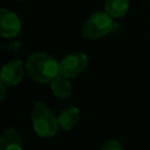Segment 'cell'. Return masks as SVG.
<instances>
[{"label":"cell","mask_w":150,"mask_h":150,"mask_svg":"<svg viewBox=\"0 0 150 150\" xmlns=\"http://www.w3.org/2000/svg\"><path fill=\"white\" fill-rule=\"evenodd\" d=\"M25 68L27 75L39 83H50L60 75L59 62L43 52L32 53L26 60Z\"/></svg>","instance_id":"obj_1"},{"label":"cell","mask_w":150,"mask_h":150,"mask_svg":"<svg viewBox=\"0 0 150 150\" xmlns=\"http://www.w3.org/2000/svg\"><path fill=\"white\" fill-rule=\"evenodd\" d=\"M30 121L35 134L42 138H50L60 129L59 120L55 114L41 101H36L32 108Z\"/></svg>","instance_id":"obj_2"},{"label":"cell","mask_w":150,"mask_h":150,"mask_svg":"<svg viewBox=\"0 0 150 150\" xmlns=\"http://www.w3.org/2000/svg\"><path fill=\"white\" fill-rule=\"evenodd\" d=\"M114 26L112 18L105 11H98L84 21L81 27V35L86 40H98L114 30Z\"/></svg>","instance_id":"obj_3"},{"label":"cell","mask_w":150,"mask_h":150,"mask_svg":"<svg viewBox=\"0 0 150 150\" xmlns=\"http://www.w3.org/2000/svg\"><path fill=\"white\" fill-rule=\"evenodd\" d=\"M88 66V56L84 53L75 52L66 55L59 62L60 75L66 79H75L82 74Z\"/></svg>","instance_id":"obj_4"},{"label":"cell","mask_w":150,"mask_h":150,"mask_svg":"<svg viewBox=\"0 0 150 150\" xmlns=\"http://www.w3.org/2000/svg\"><path fill=\"white\" fill-rule=\"evenodd\" d=\"M21 21L19 16L6 8L0 9V34L5 39L14 38L20 33Z\"/></svg>","instance_id":"obj_5"},{"label":"cell","mask_w":150,"mask_h":150,"mask_svg":"<svg viewBox=\"0 0 150 150\" xmlns=\"http://www.w3.org/2000/svg\"><path fill=\"white\" fill-rule=\"evenodd\" d=\"M25 71H26L25 64L20 60L9 61L1 69V75H0L1 83H4L7 87H14L22 80Z\"/></svg>","instance_id":"obj_6"},{"label":"cell","mask_w":150,"mask_h":150,"mask_svg":"<svg viewBox=\"0 0 150 150\" xmlns=\"http://www.w3.org/2000/svg\"><path fill=\"white\" fill-rule=\"evenodd\" d=\"M0 150H23L22 135L15 128L6 129L0 137Z\"/></svg>","instance_id":"obj_7"},{"label":"cell","mask_w":150,"mask_h":150,"mask_svg":"<svg viewBox=\"0 0 150 150\" xmlns=\"http://www.w3.org/2000/svg\"><path fill=\"white\" fill-rule=\"evenodd\" d=\"M57 120L61 130H70L77 124L80 120V110L76 107H68L59 114Z\"/></svg>","instance_id":"obj_8"},{"label":"cell","mask_w":150,"mask_h":150,"mask_svg":"<svg viewBox=\"0 0 150 150\" xmlns=\"http://www.w3.org/2000/svg\"><path fill=\"white\" fill-rule=\"evenodd\" d=\"M69 79H66L61 75L56 76L50 83V90L53 93V95L60 100H66L68 97H70L71 95V84L68 81Z\"/></svg>","instance_id":"obj_9"},{"label":"cell","mask_w":150,"mask_h":150,"mask_svg":"<svg viewBox=\"0 0 150 150\" xmlns=\"http://www.w3.org/2000/svg\"><path fill=\"white\" fill-rule=\"evenodd\" d=\"M104 11L112 18H123L129 11V0H104Z\"/></svg>","instance_id":"obj_10"},{"label":"cell","mask_w":150,"mask_h":150,"mask_svg":"<svg viewBox=\"0 0 150 150\" xmlns=\"http://www.w3.org/2000/svg\"><path fill=\"white\" fill-rule=\"evenodd\" d=\"M101 150H123V145L117 139H108L102 144Z\"/></svg>","instance_id":"obj_11"},{"label":"cell","mask_w":150,"mask_h":150,"mask_svg":"<svg viewBox=\"0 0 150 150\" xmlns=\"http://www.w3.org/2000/svg\"><path fill=\"white\" fill-rule=\"evenodd\" d=\"M0 93H1L0 98H1V101H4L6 98V94H7V86H5L4 83H0Z\"/></svg>","instance_id":"obj_12"},{"label":"cell","mask_w":150,"mask_h":150,"mask_svg":"<svg viewBox=\"0 0 150 150\" xmlns=\"http://www.w3.org/2000/svg\"><path fill=\"white\" fill-rule=\"evenodd\" d=\"M19 1H26V0H19Z\"/></svg>","instance_id":"obj_13"}]
</instances>
